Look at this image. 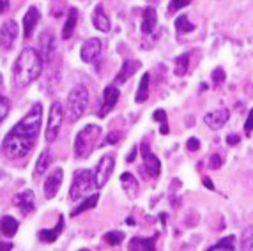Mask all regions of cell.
I'll return each mask as SVG.
<instances>
[{"label": "cell", "mask_w": 253, "mask_h": 251, "mask_svg": "<svg viewBox=\"0 0 253 251\" xmlns=\"http://www.w3.org/2000/svg\"><path fill=\"white\" fill-rule=\"evenodd\" d=\"M41 121L42 105L34 103L29 113L5 134L4 142H2V151L9 159L25 158L34 149L36 142L39 138V131H41Z\"/></svg>", "instance_id": "cell-1"}, {"label": "cell", "mask_w": 253, "mask_h": 251, "mask_svg": "<svg viewBox=\"0 0 253 251\" xmlns=\"http://www.w3.org/2000/svg\"><path fill=\"white\" fill-rule=\"evenodd\" d=\"M42 71V57L38 50L34 48H25L21 50V53L18 55L16 62L13 67L14 75V85L20 88L27 87L32 82L39 78Z\"/></svg>", "instance_id": "cell-2"}, {"label": "cell", "mask_w": 253, "mask_h": 251, "mask_svg": "<svg viewBox=\"0 0 253 251\" xmlns=\"http://www.w3.org/2000/svg\"><path fill=\"white\" fill-rule=\"evenodd\" d=\"M101 127L96 124L85 126L84 129L78 131L75 140V156L78 159H87L97 147V142L101 138Z\"/></svg>", "instance_id": "cell-3"}, {"label": "cell", "mask_w": 253, "mask_h": 251, "mask_svg": "<svg viewBox=\"0 0 253 251\" xmlns=\"http://www.w3.org/2000/svg\"><path fill=\"white\" fill-rule=\"evenodd\" d=\"M94 188H96V179H94L92 170H89V168L76 170L71 189H69V198H71V202H78L80 198L87 197Z\"/></svg>", "instance_id": "cell-4"}, {"label": "cell", "mask_w": 253, "mask_h": 251, "mask_svg": "<svg viewBox=\"0 0 253 251\" xmlns=\"http://www.w3.org/2000/svg\"><path fill=\"white\" fill-rule=\"evenodd\" d=\"M89 106V90L82 85L71 88V92L68 94V119L71 122L80 121V117L85 113Z\"/></svg>", "instance_id": "cell-5"}, {"label": "cell", "mask_w": 253, "mask_h": 251, "mask_svg": "<svg viewBox=\"0 0 253 251\" xmlns=\"http://www.w3.org/2000/svg\"><path fill=\"white\" fill-rule=\"evenodd\" d=\"M62 121H64V108L59 101H55V103H51L50 115H48V122H46V131H44V138H46L48 143L57 140L60 127H62Z\"/></svg>", "instance_id": "cell-6"}, {"label": "cell", "mask_w": 253, "mask_h": 251, "mask_svg": "<svg viewBox=\"0 0 253 251\" xmlns=\"http://www.w3.org/2000/svg\"><path fill=\"white\" fill-rule=\"evenodd\" d=\"M115 168V158L114 154H105L99 159V165L96 168V173H94V179H96V188H103V186L108 182L110 175L114 173Z\"/></svg>", "instance_id": "cell-7"}, {"label": "cell", "mask_w": 253, "mask_h": 251, "mask_svg": "<svg viewBox=\"0 0 253 251\" xmlns=\"http://www.w3.org/2000/svg\"><path fill=\"white\" fill-rule=\"evenodd\" d=\"M62 179H64V170L62 168H55L44 179V184H42V191H44V197L46 198H53L57 197L60 186H62Z\"/></svg>", "instance_id": "cell-8"}, {"label": "cell", "mask_w": 253, "mask_h": 251, "mask_svg": "<svg viewBox=\"0 0 253 251\" xmlns=\"http://www.w3.org/2000/svg\"><path fill=\"white\" fill-rule=\"evenodd\" d=\"M13 205L20 210L23 216H29L36 207V195L34 191H30V189H25V191L18 193L13 197Z\"/></svg>", "instance_id": "cell-9"}, {"label": "cell", "mask_w": 253, "mask_h": 251, "mask_svg": "<svg viewBox=\"0 0 253 251\" xmlns=\"http://www.w3.org/2000/svg\"><path fill=\"white\" fill-rule=\"evenodd\" d=\"M101 51H103V42L97 38H90L89 41L84 42V46H82V51H80V57L85 64H92L99 59Z\"/></svg>", "instance_id": "cell-10"}, {"label": "cell", "mask_w": 253, "mask_h": 251, "mask_svg": "<svg viewBox=\"0 0 253 251\" xmlns=\"http://www.w3.org/2000/svg\"><path fill=\"white\" fill-rule=\"evenodd\" d=\"M18 38V25L16 21L7 20L4 25L0 27V46L4 50H11L14 46Z\"/></svg>", "instance_id": "cell-11"}, {"label": "cell", "mask_w": 253, "mask_h": 251, "mask_svg": "<svg viewBox=\"0 0 253 251\" xmlns=\"http://www.w3.org/2000/svg\"><path fill=\"white\" fill-rule=\"evenodd\" d=\"M39 46H41L42 62H51L55 57V51H57V46H55L53 32H51L50 29L44 30V32L39 36Z\"/></svg>", "instance_id": "cell-12"}, {"label": "cell", "mask_w": 253, "mask_h": 251, "mask_svg": "<svg viewBox=\"0 0 253 251\" xmlns=\"http://www.w3.org/2000/svg\"><path fill=\"white\" fill-rule=\"evenodd\" d=\"M142 159H144V170H145V173H147L149 177H152V179H154V177L160 175L161 163H160V159H158L156 156L151 152L147 142L142 143Z\"/></svg>", "instance_id": "cell-13"}, {"label": "cell", "mask_w": 253, "mask_h": 251, "mask_svg": "<svg viewBox=\"0 0 253 251\" xmlns=\"http://www.w3.org/2000/svg\"><path fill=\"white\" fill-rule=\"evenodd\" d=\"M119 96H121V92H119V88L115 87V85H108V87L103 90V103H101V108H99V117H105V115H108L112 110H114V106L117 105L119 101Z\"/></svg>", "instance_id": "cell-14"}, {"label": "cell", "mask_w": 253, "mask_h": 251, "mask_svg": "<svg viewBox=\"0 0 253 251\" xmlns=\"http://www.w3.org/2000/svg\"><path fill=\"white\" fill-rule=\"evenodd\" d=\"M228 119H230V112L221 108V110H214V112L207 113L206 117H204V122H206L211 129H221L228 122Z\"/></svg>", "instance_id": "cell-15"}, {"label": "cell", "mask_w": 253, "mask_h": 251, "mask_svg": "<svg viewBox=\"0 0 253 251\" xmlns=\"http://www.w3.org/2000/svg\"><path fill=\"white\" fill-rule=\"evenodd\" d=\"M92 23L99 32H110L112 30V21L106 16L103 5H96V9H94L92 13Z\"/></svg>", "instance_id": "cell-16"}, {"label": "cell", "mask_w": 253, "mask_h": 251, "mask_svg": "<svg viewBox=\"0 0 253 251\" xmlns=\"http://www.w3.org/2000/svg\"><path fill=\"white\" fill-rule=\"evenodd\" d=\"M38 23H39V11L36 7H29V11L25 13V18H23V36L30 38Z\"/></svg>", "instance_id": "cell-17"}, {"label": "cell", "mask_w": 253, "mask_h": 251, "mask_svg": "<svg viewBox=\"0 0 253 251\" xmlns=\"http://www.w3.org/2000/svg\"><path fill=\"white\" fill-rule=\"evenodd\" d=\"M154 243H156V237H151V239L135 237V239H131L129 241L127 250L129 251H156Z\"/></svg>", "instance_id": "cell-18"}, {"label": "cell", "mask_w": 253, "mask_h": 251, "mask_svg": "<svg viewBox=\"0 0 253 251\" xmlns=\"http://www.w3.org/2000/svg\"><path fill=\"white\" fill-rule=\"evenodd\" d=\"M158 23V14H156V9L149 5V7L144 9V18H142V32L144 34H151L154 30Z\"/></svg>", "instance_id": "cell-19"}, {"label": "cell", "mask_w": 253, "mask_h": 251, "mask_svg": "<svg viewBox=\"0 0 253 251\" xmlns=\"http://www.w3.org/2000/svg\"><path fill=\"white\" fill-rule=\"evenodd\" d=\"M18 219H14L13 216H4V218L0 219V234L5 235V237H14L18 232Z\"/></svg>", "instance_id": "cell-20"}, {"label": "cell", "mask_w": 253, "mask_h": 251, "mask_svg": "<svg viewBox=\"0 0 253 251\" xmlns=\"http://www.w3.org/2000/svg\"><path fill=\"white\" fill-rule=\"evenodd\" d=\"M62 230H64V219L62 218H59V225L55 226V228H50V230H41L38 234V237L41 239L42 243H53V241H57L59 239V235L62 234Z\"/></svg>", "instance_id": "cell-21"}, {"label": "cell", "mask_w": 253, "mask_h": 251, "mask_svg": "<svg viewBox=\"0 0 253 251\" xmlns=\"http://www.w3.org/2000/svg\"><path fill=\"white\" fill-rule=\"evenodd\" d=\"M50 163H51V154H50V151H48V149H44V151L39 154L38 163H36V170H34V177H36V179L42 177V173H46Z\"/></svg>", "instance_id": "cell-22"}, {"label": "cell", "mask_w": 253, "mask_h": 251, "mask_svg": "<svg viewBox=\"0 0 253 251\" xmlns=\"http://www.w3.org/2000/svg\"><path fill=\"white\" fill-rule=\"evenodd\" d=\"M121 182H123L124 191L127 193V197L129 198H135L136 195H138V182H136V179L131 175L129 172L121 175Z\"/></svg>", "instance_id": "cell-23"}, {"label": "cell", "mask_w": 253, "mask_h": 251, "mask_svg": "<svg viewBox=\"0 0 253 251\" xmlns=\"http://www.w3.org/2000/svg\"><path fill=\"white\" fill-rule=\"evenodd\" d=\"M140 67V64L136 62V60H124V64H123V69L119 71V76L115 78V84H124L127 78H129L133 73L136 71Z\"/></svg>", "instance_id": "cell-24"}, {"label": "cell", "mask_w": 253, "mask_h": 251, "mask_svg": "<svg viewBox=\"0 0 253 251\" xmlns=\"http://www.w3.org/2000/svg\"><path fill=\"white\" fill-rule=\"evenodd\" d=\"M76 21H78V11L73 7L71 11L68 13V20H66V23H64L62 39H69V38H71L73 30H75V27H76Z\"/></svg>", "instance_id": "cell-25"}, {"label": "cell", "mask_w": 253, "mask_h": 251, "mask_svg": "<svg viewBox=\"0 0 253 251\" xmlns=\"http://www.w3.org/2000/svg\"><path fill=\"white\" fill-rule=\"evenodd\" d=\"M147 97H149V73H145V75L142 76V80H140V85H138V90H136L135 101L142 105L144 101H147Z\"/></svg>", "instance_id": "cell-26"}, {"label": "cell", "mask_w": 253, "mask_h": 251, "mask_svg": "<svg viewBox=\"0 0 253 251\" xmlns=\"http://www.w3.org/2000/svg\"><path fill=\"white\" fill-rule=\"evenodd\" d=\"M175 29H177L179 34H190L195 30V25L190 21V18L182 14V16H177V20H175Z\"/></svg>", "instance_id": "cell-27"}, {"label": "cell", "mask_w": 253, "mask_h": 251, "mask_svg": "<svg viewBox=\"0 0 253 251\" xmlns=\"http://www.w3.org/2000/svg\"><path fill=\"white\" fill-rule=\"evenodd\" d=\"M97 200H99V195H92L90 198H85L84 204L78 205V207L71 212V216H78V214H82L84 210H89V209H92V207H96Z\"/></svg>", "instance_id": "cell-28"}, {"label": "cell", "mask_w": 253, "mask_h": 251, "mask_svg": "<svg viewBox=\"0 0 253 251\" xmlns=\"http://www.w3.org/2000/svg\"><path fill=\"white\" fill-rule=\"evenodd\" d=\"M188 67H190V53H184L181 57H177V60H175V75L184 76L188 73Z\"/></svg>", "instance_id": "cell-29"}, {"label": "cell", "mask_w": 253, "mask_h": 251, "mask_svg": "<svg viewBox=\"0 0 253 251\" xmlns=\"http://www.w3.org/2000/svg\"><path fill=\"white\" fill-rule=\"evenodd\" d=\"M241 250L243 251H253V226H248L243 234V241H241Z\"/></svg>", "instance_id": "cell-30"}, {"label": "cell", "mask_w": 253, "mask_h": 251, "mask_svg": "<svg viewBox=\"0 0 253 251\" xmlns=\"http://www.w3.org/2000/svg\"><path fill=\"white\" fill-rule=\"evenodd\" d=\"M105 241L108 244H112V246H119V244L124 241V234L123 232H117V230L108 232V234H105Z\"/></svg>", "instance_id": "cell-31"}, {"label": "cell", "mask_w": 253, "mask_h": 251, "mask_svg": "<svg viewBox=\"0 0 253 251\" xmlns=\"http://www.w3.org/2000/svg\"><path fill=\"white\" fill-rule=\"evenodd\" d=\"M191 0H170V5H169V13H177L179 9L186 7V5L190 4Z\"/></svg>", "instance_id": "cell-32"}, {"label": "cell", "mask_w": 253, "mask_h": 251, "mask_svg": "<svg viewBox=\"0 0 253 251\" xmlns=\"http://www.w3.org/2000/svg\"><path fill=\"white\" fill-rule=\"evenodd\" d=\"M7 113H9V99L0 94V124H2V121H4L5 117H7Z\"/></svg>", "instance_id": "cell-33"}, {"label": "cell", "mask_w": 253, "mask_h": 251, "mask_svg": "<svg viewBox=\"0 0 253 251\" xmlns=\"http://www.w3.org/2000/svg\"><path fill=\"white\" fill-rule=\"evenodd\" d=\"M212 82L214 84H223L225 82V73L221 67H216L214 71H212Z\"/></svg>", "instance_id": "cell-34"}, {"label": "cell", "mask_w": 253, "mask_h": 251, "mask_svg": "<svg viewBox=\"0 0 253 251\" xmlns=\"http://www.w3.org/2000/svg\"><path fill=\"white\" fill-rule=\"evenodd\" d=\"M234 244H236V237H234V235H230L228 239H223V241H219L218 246L219 248H228V250H232Z\"/></svg>", "instance_id": "cell-35"}, {"label": "cell", "mask_w": 253, "mask_h": 251, "mask_svg": "<svg viewBox=\"0 0 253 251\" xmlns=\"http://www.w3.org/2000/svg\"><path fill=\"white\" fill-rule=\"evenodd\" d=\"M252 129H253V108L250 110L248 119H246V124H245V131H246V134H252Z\"/></svg>", "instance_id": "cell-36"}, {"label": "cell", "mask_w": 253, "mask_h": 251, "mask_svg": "<svg viewBox=\"0 0 253 251\" xmlns=\"http://www.w3.org/2000/svg\"><path fill=\"white\" fill-rule=\"evenodd\" d=\"M221 163H223V161H221V158H219L218 154H214V156H211V161H209V167H211L212 170H218V168L221 167Z\"/></svg>", "instance_id": "cell-37"}, {"label": "cell", "mask_w": 253, "mask_h": 251, "mask_svg": "<svg viewBox=\"0 0 253 251\" xmlns=\"http://www.w3.org/2000/svg\"><path fill=\"white\" fill-rule=\"evenodd\" d=\"M186 145H188V151H191V152H193V151H199V149H200L199 138H190Z\"/></svg>", "instance_id": "cell-38"}, {"label": "cell", "mask_w": 253, "mask_h": 251, "mask_svg": "<svg viewBox=\"0 0 253 251\" xmlns=\"http://www.w3.org/2000/svg\"><path fill=\"white\" fill-rule=\"evenodd\" d=\"M154 121L161 122V124H167V113H165V110H156L154 112Z\"/></svg>", "instance_id": "cell-39"}, {"label": "cell", "mask_w": 253, "mask_h": 251, "mask_svg": "<svg viewBox=\"0 0 253 251\" xmlns=\"http://www.w3.org/2000/svg\"><path fill=\"white\" fill-rule=\"evenodd\" d=\"M119 138H121V134L119 133H110L108 136H106V145H112V143H117Z\"/></svg>", "instance_id": "cell-40"}, {"label": "cell", "mask_w": 253, "mask_h": 251, "mask_svg": "<svg viewBox=\"0 0 253 251\" xmlns=\"http://www.w3.org/2000/svg\"><path fill=\"white\" fill-rule=\"evenodd\" d=\"M13 250V244L7 243V241H0V251H11Z\"/></svg>", "instance_id": "cell-41"}, {"label": "cell", "mask_w": 253, "mask_h": 251, "mask_svg": "<svg viewBox=\"0 0 253 251\" xmlns=\"http://www.w3.org/2000/svg\"><path fill=\"white\" fill-rule=\"evenodd\" d=\"M237 142H239V136H236V134H228V136H227L228 145H236Z\"/></svg>", "instance_id": "cell-42"}, {"label": "cell", "mask_w": 253, "mask_h": 251, "mask_svg": "<svg viewBox=\"0 0 253 251\" xmlns=\"http://www.w3.org/2000/svg\"><path fill=\"white\" fill-rule=\"evenodd\" d=\"M135 156H136V147H133V149H131V152H129V156L126 158L127 163H133V161H135Z\"/></svg>", "instance_id": "cell-43"}, {"label": "cell", "mask_w": 253, "mask_h": 251, "mask_svg": "<svg viewBox=\"0 0 253 251\" xmlns=\"http://www.w3.org/2000/svg\"><path fill=\"white\" fill-rule=\"evenodd\" d=\"M9 7V0H0V14L5 13Z\"/></svg>", "instance_id": "cell-44"}, {"label": "cell", "mask_w": 253, "mask_h": 251, "mask_svg": "<svg viewBox=\"0 0 253 251\" xmlns=\"http://www.w3.org/2000/svg\"><path fill=\"white\" fill-rule=\"evenodd\" d=\"M204 184H206L209 189H214V184H212V182H211V179H207V177H206V179H204Z\"/></svg>", "instance_id": "cell-45"}, {"label": "cell", "mask_w": 253, "mask_h": 251, "mask_svg": "<svg viewBox=\"0 0 253 251\" xmlns=\"http://www.w3.org/2000/svg\"><path fill=\"white\" fill-rule=\"evenodd\" d=\"M212 251H232V250H228V248H219V246H216Z\"/></svg>", "instance_id": "cell-46"}, {"label": "cell", "mask_w": 253, "mask_h": 251, "mask_svg": "<svg viewBox=\"0 0 253 251\" xmlns=\"http://www.w3.org/2000/svg\"><path fill=\"white\" fill-rule=\"evenodd\" d=\"M78 251H90V250H87V248H84V250H78Z\"/></svg>", "instance_id": "cell-47"}, {"label": "cell", "mask_w": 253, "mask_h": 251, "mask_svg": "<svg viewBox=\"0 0 253 251\" xmlns=\"http://www.w3.org/2000/svg\"><path fill=\"white\" fill-rule=\"evenodd\" d=\"M149 2H154V0H149Z\"/></svg>", "instance_id": "cell-48"}]
</instances>
